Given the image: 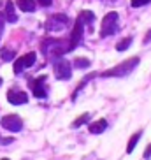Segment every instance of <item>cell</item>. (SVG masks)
<instances>
[{
	"instance_id": "6da1fadb",
	"label": "cell",
	"mask_w": 151,
	"mask_h": 160,
	"mask_svg": "<svg viewBox=\"0 0 151 160\" xmlns=\"http://www.w3.org/2000/svg\"><path fill=\"white\" fill-rule=\"evenodd\" d=\"M42 53L46 57H63L65 53H69V39L63 41V39H46L42 42Z\"/></svg>"
},
{
	"instance_id": "7a4b0ae2",
	"label": "cell",
	"mask_w": 151,
	"mask_h": 160,
	"mask_svg": "<svg viewBox=\"0 0 151 160\" xmlns=\"http://www.w3.org/2000/svg\"><path fill=\"white\" fill-rule=\"evenodd\" d=\"M139 62H141V58H139V57L127 58L125 62L118 63L116 67H113V69L102 72V78H123V76H128L137 65H139Z\"/></svg>"
},
{
	"instance_id": "3957f363",
	"label": "cell",
	"mask_w": 151,
	"mask_h": 160,
	"mask_svg": "<svg viewBox=\"0 0 151 160\" xmlns=\"http://www.w3.org/2000/svg\"><path fill=\"white\" fill-rule=\"evenodd\" d=\"M118 32V12H107L100 25V37H109Z\"/></svg>"
},
{
	"instance_id": "277c9868",
	"label": "cell",
	"mask_w": 151,
	"mask_h": 160,
	"mask_svg": "<svg viewBox=\"0 0 151 160\" xmlns=\"http://www.w3.org/2000/svg\"><path fill=\"white\" fill-rule=\"evenodd\" d=\"M53 69H55V76L56 79H71L72 78V65L69 63V60H65L63 57H56L53 62Z\"/></svg>"
},
{
	"instance_id": "5b68a950",
	"label": "cell",
	"mask_w": 151,
	"mask_h": 160,
	"mask_svg": "<svg viewBox=\"0 0 151 160\" xmlns=\"http://www.w3.org/2000/svg\"><path fill=\"white\" fill-rule=\"evenodd\" d=\"M69 25V18L65 14H53L46 21V30L47 32H60Z\"/></svg>"
},
{
	"instance_id": "8992f818",
	"label": "cell",
	"mask_w": 151,
	"mask_h": 160,
	"mask_svg": "<svg viewBox=\"0 0 151 160\" xmlns=\"http://www.w3.org/2000/svg\"><path fill=\"white\" fill-rule=\"evenodd\" d=\"M83 28H85V23L77 16V19L74 23V28H72V33H71V39H69V51H74L76 48L79 46L81 39H83Z\"/></svg>"
},
{
	"instance_id": "52a82bcc",
	"label": "cell",
	"mask_w": 151,
	"mask_h": 160,
	"mask_svg": "<svg viewBox=\"0 0 151 160\" xmlns=\"http://www.w3.org/2000/svg\"><path fill=\"white\" fill-rule=\"evenodd\" d=\"M35 60H37V55H35L33 51L27 53V55H23V57H19L18 60L14 62V74H21L25 69L32 67L33 63H35Z\"/></svg>"
},
{
	"instance_id": "ba28073f",
	"label": "cell",
	"mask_w": 151,
	"mask_h": 160,
	"mask_svg": "<svg viewBox=\"0 0 151 160\" xmlns=\"http://www.w3.org/2000/svg\"><path fill=\"white\" fill-rule=\"evenodd\" d=\"M2 127L9 132H19L23 128V120L18 116V114H7V116L2 118Z\"/></svg>"
},
{
	"instance_id": "9c48e42d",
	"label": "cell",
	"mask_w": 151,
	"mask_h": 160,
	"mask_svg": "<svg viewBox=\"0 0 151 160\" xmlns=\"http://www.w3.org/2000/svg\"><path fill=\"white\" fill-rule=\"evenodd\" d=\"M44 81H46V76H41L37 79L30 81V88L33 92V97H37V99H46L47 97V90L44 86Z\"/></svg>"
},
{
	"instance_id": "30bf717a",
	"label": "cell",
	"mask_w": 151,
	"mask_h": 160,
	"mask_svg": "<svg viewBox=\"0 0 151 160\" xmlns=\"http://www.w3.org/2000/svg\"><path fill=\"white\" fill-rule=\"evenodd\" d=\"M7 100L14 106H19V104H27L28 102V95L21 92V90H16V88H11L7 92Z\"/></svg>"
},
{
	"instance_id": "8fae6325",
	"label": "cell",
	"mask_w": 151,
	"mask_h": 160,
	"mask_svg": "<svg viewBox=\"0 0 151 160\" xmlns=\"http://www.w3.org/2000/svg\"><path fill=\"white\" fill-rule=\"evenodd\" d=\"M4 18H5V21H9V23H16V21H18V16H16V12H14V4H12L11 0H7V4H5Z\"/></svg>"
},
{
	"instance_id": "7c38bea8",
	"label": "cell",
	"mask_w": 151,
	"mask_h": 160,
	"mask_svg": "<svg viewBox=\"0 0 151 160\" xmlns=\"http://www.w3.org/2000/svg\"><path fill=\"white\" fill-rule=\"evenodd\" d=\"M90 132L91 134H102V132L107 128V120H104V118H100V120H97V122L90 123Z\"/></svg>"
},
{
	"instance_id": "4fadbf2b",
	"label": "cell",
	"mask_w": 151,
	"mask_h": 160,
	"mask_svg": "<svg viewBox=\"0 0 151 160\" xmlns=\"http://www.w3.org/2000/svg\"><path fill=\"white\" fill-rule=\"evenodd\" d=\"M18 7L23 12H33L35 11V2L33 0H18Z\"/></svg>"
},
{
	"instance_id": "5bb4252c",
	"label": "cell",
	"mask_w": 151,
	"mask_h": 160,
	"mask_svg": "<svg viewBox=\"0 0 151 160\" xmlns=\"http://www.w3.org/2000/svg\"><path fill=\"white\" fill-rule=\"evenodd\" d=\"M141 136H142V130H139V132H135L132 137H130V141H128V146H127V153L130 155L134 150H135V146H137V142H139V139H141Z\"/></svg>"
},
{
	"instance_id": "9a60e30c",
	"label": "cell",
	"mask_w": 151,
	"mask_h": 160,
	"mask_svg": "<svg viewBox=\"0 0 151 160\" xmlns=\"http://www.w3.org/2000/svg\"><path fill=\"white\" fill-rule=\"evenodd\" d=\"M95 76H97V74H88V76H86V78H85V79L81 81L79 85H77V88H76V92H74V93H72V100H76V99H77V95H79V92H81V90H83V88H85L86 85H88V81H90V79H93Z\"/></svg>"
},
{
	"instance_id": "2e32d148",
	"label": "cell",
	"mask_w": 151,
	"mask_h": 160,
	"mask_svg": "<svg viewBox=\"0 0 151 160\" xmlns=\"http://www.w3.org/2000/svg\"><path fill=\"white\" fill-rule=\"evenodd\" d=\"M88 122H90V113H83L81 116H77L74 122H72L71 127L72 128H77V127H81V125H85V123H88Z\"/></svg>"
},
{
	"instance_id": "e0dca14e",
	"label": "cell",
	"mask_w": 151,
	"mask_h": 160,
	"mask_svg": "<svg viewBox=\"0 0 151 160\" xmlns=\"http://www.w3.org/2000/svg\"><path fill=\"white\" fill-rule=\"evenodd\" d=\"M79 18L83 19V23H85V25H91L95 21V14L91 12V11H81Z\"/></svg>"
},
{
	"instance_id": "ac0fdd59",
	"label": "cell",
	"mask_w": 151,
	"mask_h": 160,
	"mask_svg": "<svg viewBox=\"0 0 151 160\" xmlns=\"http://www.w3.org/2000/svg\"><path fill=\"white\" fill-rule=\"evenodd\" d=\"M91 65V62L88 60V58H76L74 60V67L76 69H88V67Z\"/></svg>"
},
{
	"instance_id": "d6986e66",
	"label": "cell",
	"mask_w": 151,
	"mask_h": 160,
	"mask_svg": "<svg viewBox=\"0 0 151 160\" xmlns=\"http://www.w3.org/2000/svg\"><path fill=\"white\" fill-rule=\"evenodd\" d=\"M132 41L134 39L132 37H125V39H121L118 44H116V49L118 51H125V49H128L130 48V44H132Z\"/></svg>"
},
{
	"instance_id": "ffe728a7",
	"label": "cell",
	"mask_w": 151,
	"mask_h": 160,
	"mask_svg": "<svg viewBox=\"0 0 151 160\" xmlns=\"http://www.w3.org/2000/svg\"><path fill=\"white\" fill-rule=\"evenodd\" d=\"M0 57H2V60H4V62H11L12 58L16 57V53L12 51V49H2Z\"/></svg>"
},
{
	"instance_id": "44dd1931",
	"label": "cell",
	"mask_w": 151,
	"mask_h": 160,
	"mask_svg": "<svg viewBox=\"0 0 151 160\" xmlns=\"http://www.w3.org/2000/svg\"><path fill=\"white\" fill-rule=\"evenodd\" d=\"M148 2H151V0H132V7H142V5H146Z\"/></svg>"
},
{
	"instance_id": "7402d4cb",
	"label": "cell",
	"mask_w": 151,
	"mask_h": 160,
	"mask_svg": "<svg viewBox=\"0 0 151 160\" xmlns=\"http://www.w3.org/2000/svg\"><path fill=\"white\" fill-rule=\"evenodd\" d=\"M144 158H151V142H149V144H148V148H146V150H144Z\"/></svg>"
},
{
	"instance_id": "603a6c76",
	"label": "cell",
	"mask_w": 151,
	"mask_h": 160,
	"mask_svg": "<svg viewBox=\"0 0 151 160\" xmlns=\"http://www.w3.org/2000/svg\"><path fill=\"white\" fill-rule=\"evenodd\" d=\"M37 2L42 5V7H49V5L53 4V0H37Z\"/></svg>"
},
{
	"instance_id": "cb8c5ba5",
	"label": "cell",
	"mask_w": 151,
	"mask_h": 160,
	"mask_svg": "<svg viewBox=\"0 0 151 160\" xmlns=\"http://www.w3.org/2000/svg\"><path fill=\"white\" fill-rule=\"evenodd\" d=\"M4 23H5V18H4V14H0V37H2V30H4Z\"/></svg>"
},
{
	"instance_id": "d4e9b609",
	"label": "cell",
	"mask_w": 151,
	"mask_h": 160,
	"mask_svg": "<svg viewBox=\"0 0 151 160\" xmlns=\"http://www.w3.org/2000/svg\"><path fill=\"white\" fill-rule=\"evenodd\" d=\"M149 41H151V30H149V32L146 33V37H144V44H148V42H149Z\"/></svg>"
},
{
	"instance_id": "484cf974",
	"label": "cell",
	"mask_w": 151,
	"mask_h": 160,
	"mask_svg": "<svg viewBox=\"0 0 151 160\" xmlns=\"http://www.w3.org/2000/svg\"><path fill=\"white\" fill-rule=\"evenodd\" d=\"M0 86H2V78H0Z\"/></svg>"
},
{
	"instance_id": "4316f807",
	"label": "cell",
	"mask_w": 151,
	"mask_h": 160,
	"mask_svg": "<svg viewBox=\"0 0 151 160\" xmlns=\"http://www.w3.org/2000/svg\"><path fill=\"white\" fill-rule=\"evenodd\" d=\"M2 160H9V158H2Z\"/></svg>"
}]
</instances>
